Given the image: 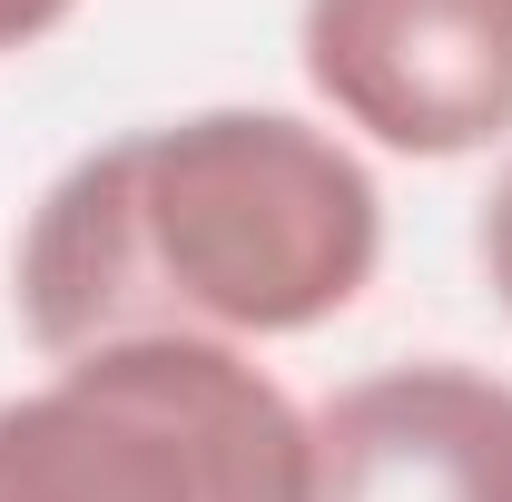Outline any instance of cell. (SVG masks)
Here are the masks:
<instances>
[{"label":"cell","instance_id":"3","mask_svg":"<svg viewBox=\"0 0 512 502\" xmlns=\"http://www.w3.org/2000/svg\"><path fill=\"white\" fill-rule=\"evenodd\" d=\"M306 79L404 158H473L512 128V0H306Z\"/></svg>","mask_w":512,"mask_h":502},{"label":"cell","instance_id":"2","mask_svg":"<svg viewBox=\"0 0 512 502\" xmlns=\"http://www.w3.org/2000/svg\"><path fill=\"white\" fill-rule=\"evenodd\" d=\"M306 414L237 345H99L0 404V502H306Z\"/></svg>","mask_w":512,"mask_h":502},{"label":"cell","instance_id":"1","mask_svg":"<svg viewBox=\"0 0 512 502\" xmlns=\"http://www.w3.org/2000/svg\"><path fill=\"white\" fill-rule=\"evenodd\" d=\"M384 197L365 158L286 109H197L60 168L20 237V325L40 355L306 335L375 286Z\"/></svg>","mask_w":512,"mask_h":502},{"label":"cell","instance_id":"6","mask_svg":"<svg viewBox=\"0 0 512 502\" xmlns=\"http://www.w3.org/2000/svg\"><path fill=\"white\" fill-rule=\"evenodd\" d=\"M69 10H79V0H0V60H10V50H30V40H50Z\"/></svg>","mask_w":512,"mask_h":502},{"label":"cell","instance_id":"5","mask_svg":"<svg viewBox=\"0 0 512 502\" xmlns=\"http://www.w3.org/2000/svg\"><path fill=\"white\" fill-rule=\"evenodd\" d=\"M483 266H493V286H503V306H512V168L483 197Z\"/></svg>","mask_w":512,"mask_h":502},{"label":"cell","instance_id":"4","mask_svg":"<svg viewBox=\"0 0 512 502\" xmlns=\"http://www.w3.org/2000/svg\"><path fill=\"white\" fill-rule=\"evenodd\" d=\"M306 502H512V384L483 365H384L316 424Z\"/></svg>","mask_w":512,"mask_h":502}]
</instances>
